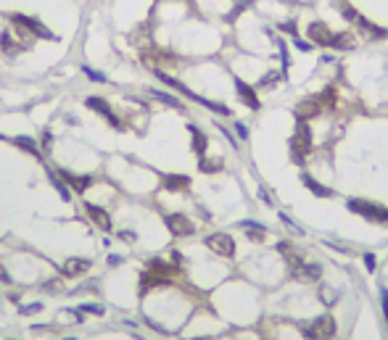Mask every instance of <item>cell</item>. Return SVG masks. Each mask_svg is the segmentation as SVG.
Here are the masks:
<instances>
[{"instance_id": "obj_26", "label": "cell", "mask_w": 388, "mask_h": 340, "mask_svg": "<svg viewBox=\"0 0 388 340\" xmlns=\"http://www.w3.org/2000/svg\"><path fill=\"white\" fill-rule=\"evenodd\" d=\"M364 266H367L370 272H375V256L372 253H364Z\"/></svg>"}, {"instance_id": "obj_2", "label": "cell", "mask_w": 388, "mask_h": 340, "mask_svg": "<svg viewBox=\"0 0 388 340\" xmlns=\"http://www.w3.org/2000/svg\"><path fill=\"white\" fill-rule=\"evenodd\" d=\"M349 208L354 211V214L370 219V221H378V224H385L388 221V208L385 206H378L372 201H362V198H351L349 201Z\"/></svg>"}, {"instance_id": "obj_18", "label": "cell", "mask_w": 388, "mask_h": 340, "mask_svg": "<svg viewBox=\"0 0 388 340\" xmlns=\"http://www.w3.org/2000/svg\"><path fill=\"white\" fill-rule=\"evenodd\" d=\"M151 95H154L156 100H161L164 105H169V108H177V111H185V103L177 100L174 95H169V92H164V90H151Z\"/></svg>"}, {"instance_id": "obj_11", "label": "cell", "mask_w": 388, "mask_h": 340, "mask_svg": "<svg viewBox=\"0 0 388 340\" xmlns=\"http://www.w3.org/2000/svg\"><path fill=\"white\" fill-rule=\"evenodd\" d=\"M85 211H87V216L95 221L101 230H106V232L111 230V216H109V211H106V208H101L95 203H85Z\"/></svg>"}, {"instance_id": "obj_10", "label": "cell", "mask_w": 388, "mask_h": 340, "mask_svg": "<svg viewBox=\"0 0 388 340\" xmlns=\"http://www.w3.org/2000/svg\"><path fill=\"white\" fill-rule=\"evenodd\" d=\"M235 92H238V98L249 105V108H259V95H256V90L251 85H246L243 79H235Z\"/></svg>"}, {"instance_id": "obj_20", "label": "cell", "mask_w": 388, "mask_h": 340, "mask_svg": "<svg viewBox=\"0 0 388 340\" xmlns=\"http://www.w3.org/2000/svg\"><path fill=\"white\" fill-rule=\"evenodd\" d=\"M48 180L53 182V187L58 190V195H61L64 201H72V193H69V187H66V185L61 182V177H56V174H48Z\"/></svg>"}, {"instance_id": "obj_22", "label": "cell", "mask_w": 388, "mask_h": 340, "mask_svg": "<svg viewBox=\"0 0 388 340\" xmlns=\"http://www.w3.org/2000/svg\"><path fill=\"white\" fill-rule=\"evenodd\" d=\"M16 145H19V148H27V150H32L34 156H40V148L34 145V140H32V137H16Z\"/></svg>"}, {"instance_id": "obj_34", "label": "cell", "mask_w": 388, "mask_h": 340, "mask_svg": "<svg viewBox=\"0 0 388 340\" xmlns=\"http://www.w3.org/2000/svg\"><path fill=\"white\" fill-rule=\"evenodd\" d=\"M64 340H77V337H64Z\"/></svg>"}, {"instance_id": "obj_25", "label": "cell", "mask_w": 388, "mask_h": 340, "mask_svg": "<svg viewBox=\"0 0 388 340\" xmlns=\"http://www.w3.org/2000/svg\"><path fill=\"white\" fill-rule=\"evenodd\" d=\"M293 45H296L299 50H312V42H304L301 37H296V40H293Z\"/></svg>"}, {"instance_id": "obj_30", "label": "cell", "mask_w": 388, "mask_h": 340, "mask_svg": "<svg viewBox=\"0 0 388 340\" xmlns=\"http://www.w3.org/2000/svg\"><path fill=\"white\" fill-rule=\"evenodd\" d=\"M82 311H87V314H103L101 306H90V303H87V306H82Z\"/></svg>"}, {"instance_id": "obj_19", "label": "cell", "mask_w": 388, "mask_h": 340, "mask_svg": "<svg viewBox=\"0 0 388 340\" xmlns=\"http://www.w3.org/2000/svg\"><path fill=\"white\" fill-rule=\"evenodd\" d=\"M240 227L249 232V240H264L267 238V230L262 227V224H256V221H240Z\"/></svg>"}, {"instance_id": "obj_29", "label": "cell", "mask_w": 388, "mask_h": 340, "mask_svg": "<svg viewBox=\"0 0 388 340\" xmlns=\"http://www.w3.org/2000/svg\"><path fill=\"white\" fill-rule=\"evenodd\" d=\"M235 132L240 135V140H246V137H249V130H246V124H240V122L235 124Z\"/></svg>"}, {"instance_id": "obj_23", "label": "cell", "mask_w": 388, "mask_h": 340, "mask_svg": "<svg viewBox=\"0 0 388 340\" xmlns=\"http://www.w3.org/2000/svg\"><path fill=\"white\" fill-rule=\"evenodd\" d=\"M82 72H85V77L92 79V82H106V77L101 72H95V69H90V66H82Z\"/></svg>"}, {"instance_id": "obj_16", "label": "cell", "mask_w": 388, "mask_h": 340, "mask_svg": "<svg viewBox=\"0 0 388 340\" xmlns=\"http://www.w3.org/2000/svg\"><path fill=\"white\" fill-rule=\"evenodd\" d=\"M87 269H90V261H87V259H69V261L64 264L61 272H64L66 277H77V274H85Z\"/></svg>"}, {"instance_id": "obj_13", "label": "cell", "mask_w": 388, "mask_h": 340, "mask_svg": "<svg viewBox=\"0 0 388 340\" xmlns=\"http://www.w3.org/2000/svg\"><path fill=\"white\" fill-rule=\"evenodd\" d=\"M296 277L304 282H317L322 277V266L320 264H299L296 266Z\"/></svg>"}, {"instance_id": "obj_3", "label": "cell", "mask_w": 388, "mask_h": 340, "mask_svg": "<svg viewBox=\"0 0 388 340\" xmlns=\"http://www.w3.org/2000/svg\"><path fill=\"white\" fill-rule=\"evenodd\" d=\"M304 335H307L309 340H327V337H333L335 335V322H333V316H317V319L304 330Z\"/></svg>"}, {"instance_id": "obj_1", "label": "cell", "mask_w": 388, "mask_h": 340, "mask_svg": "<svg viewBox=\"0 0 388 340\" xmlns=\"http://www.w3.org/2000/svg\"><path fill=\"white\" fill-rule=\"evenodd\" d=\"M309 150H312V132H309L307 122H299L296 132H293V137H290V156H293L296 163H301L309 156Z\"/></svg>"}, {"instance_id": "obj_4", "label": "cell", "mask_w": 388, "mask_h": 340, "mask_svg": "<svg viewBox=\"0 0 388 340\" xmlns=\"http://www.w3.org/2000/svg\"><path fill=\"white\" fill-rule=\"evenodd\" d=\"M206 248L214 251L217 256H225V259H230V256L235 253V240L230 235H225V232H214V235L206 238Z\"/></svg>"}, {"instance_id": "obj_12", "label": "cell", "mask_w": 388, "mask_h": 340, "mask_svg": "<svg viewBox=\"0 0 388 340\" xmlns=\"http://www.w3.org/2000/svg\"><path fill=\"white\" fill-rule=\"evenodd\" d=\"M164 187L172 193H185L190 187V177H185V174H164Z\"/></svg>"}, {"instance_id": "obj_33", "label": "cell", "mask_w": 388, "mask_h": 340, "mask_svg": "<svg viewBox=\"0 0 388 340\" xmlns=\"http://www.w3.org/2000/svg\"><path fill=\"white\" fill-rule=\"evenodd\" d=\"M259 195H262V201H264L267 206H272V198H269V195H267V190H259Z\"/></svg>"}, {"instance_id": "obj_9", "label": "cell", "mask_w": 388, "mask_h": 340, "mask_svg": "<svg viewBox=\"0 0 388 340\" xmlns=\"http://www.w3.org/2000/svg\"><path fill=\"white\" fill-rule=\"evenodd\" d=\"M58 177H61V180L66 182V185H72V187H74L77 193H85L87 187L92 185V177H90V174H72V172L61 169V172H58Z\"/></svg>"}, {"instance_id": "obj_28", "label": "cell", "mask_w": 388, "mask_h": 340, "mask_svg": "<svg viewBox=\"0 0 388 340\" xmlns=\"http://www.w3.org/2000/svg\"><path fill=\"white\" fill-rule=\"evenodd\" d=\"M122 261H124V256H119V253H111V256H109V264H111V266H119Z\"/></svg>"}, {"instance_id": "obj_21", "label": "cell", "mask_w": 388, "mask_h": 340, "mask_svg": "<svg viewBox=\"0 0 388 340\" xmlns=\"http://www.w3.org/2000/svg\"><path fill=\"white\" fill-rule=\"evenodd\" d=\"M351 45H354V40H351V34H335L330 48H335V50H344V48H351Z\"/></svg>"}, {"instance_id": "obj_24", "label": "cell", "mask_w": 388, "mask_h": 340, "mask_svg": "<svg viewBox=\"0 0 388 340\" xmlns=\"http://www.w3.org/2000/svg\"><path fill=\"white\" fill-rule=\"evenodd\" d=\"M19 311H21V314H37V311H42V303H32V306H21Z\"/></svg>"}, {"instance_id": "obj_8", "label": "cell", "mask_w": 388, "mask_h": 340, "mask_svg": "<svg viewBox=\"0 0 388 340\" xmlns=\"http://www.w3.org/2000/svg\"><path fill=\"white\" fill-rule=\"evenodd\" d=\"M325 108H322V103L317 100V95L314 98H307V100H301L299 105H296V116H299V122H307V119H312V116H320Z\"/></svg>"}, {"instance_id": "obj_5", "label": "cell", "mask_w": 388, "mask_h": 340, "mask_svg": "<svg viewBox=\"0 0 388 340\" xmlns=\"http://www.w3.org/2000/svg\"><path fill=\"white\" fill-rule=\"evenodd\" d=\"M85 105H87V108H92V111H98V116H103V119L109 122L111 127H116V130H124V124L119 122V116L114 114V108H111V105L106 103L103 98H95V95H92V98L85 100Z\"/></svg>"}, {"instance_id": "obj_27", "label": "cell", "mask_w": 388, "mask_h": 340, "mask_svg": "<svg viewBox=\"0 0 388 340\" xmlns=\"http://www.w3.org/2000/svg\"><path fill=\"white\" fill-rule=\"evenodd\" d=\"M119 238H122V240H127V243H135V240H137V235H135V232H129V230L119 232Z\"/></svg>"}, {"instance_id": "obj_32", "label": "cell", "mask_w": 388, "mask_h": 340, "mask_svg": "<svg viewBox=\"0 0 388 340\" xmlns=\"http://www.w3.org/2000/svg\"><path fill=\"white\" fill-rule=\"evenodd\" d=\"M0 282H6V285L11 282V277H8V272H6V269H3V266H0Z\"/></svg>"}, {"instance_id": "obj_14", "label": "cell", "mask_w": 388, "mask_h": 340, "mask_svg": "<svg viewBox=\"0 0 388 340\" xmlns=\"http://www.w3.org/2000/svg\"><path fill=\"white\" fill-rule=\"evenodd\" d=\"M172 279H167V277H161V274H154V272H143V277H140V290L143 293H148L151 288H161V285H169Z\"/></svg>"}, {"instance_id": "obj_31", "label": "cell", "mask_w": 388, "mask_h": 340, "mask_svg": "<svg viewBox=\"0 0 388 340\" xmlns=\"http://www.w3.org/2000/svg\"><path fill=\"white\" fill-rule=\"evenodd\" d=\"M383 314H385V322H388V290H383Z\"/></svg>"}, {"instance_id": "obj_15", "label": "cell", "mask_w": 388, "mask_h": 340, "mask_svg": "<svg viewBox=\"0 0 388 340\" xmlns=\"http://www.w3.org/2000/svg\"><path fill=\"white\" fill-rule=\"evenodd\" d=\"M187 130H190V137H193V150H196V156H198V158H204V156H206V145H209L206 135L198 130L196 124H190Z\"/></svg>"}, {"instance_id": "obj_17", "label": "cell", "mask_w": 388, "mask_h": 340, "mask_svg": "<svg viewBox=\"0 0 388 340\" xmlns=\"http://www.w3.org/2000/svg\"><path fill=\"white\" fill-rule=\"evenodd\" d=\"M301 182L307 185L314 195H320V198H333V190H330V187H325L322 182H317L312 174H301Z\"/></svg>"}, {"instance_id": "obj_7", "label": "cell", "mask_w": 388, "mask_h": 340, "mask_svg": "<svg viewBox=\"0 0 388 340\" xmlns=\"http://www.w3.org/2000/svg\"><path fill=\"white\" fill-rule=\"evenodd\" d=\"M307 34H309V40H312L314 45H322V48H330V45H333V37H335V34L327 29V24H320V21L309 24Z\"/></svg>"}, {"instance_id": "obj_6", "label": "cell", "mask_w": 388, "mask_h": 340, "mask_svg": "<svg viewBox=\"0 0 388 340\" xmlns=\"http://www.w3.org/2000/svg\"><path fill=\"white\" fill-rule=\"evenodd\" d=\"M167 227H169V232L174 238H187V235H193V232H196V224L187 216H182V214H169L167 216Z\"/></svg>"}]
</instances>
